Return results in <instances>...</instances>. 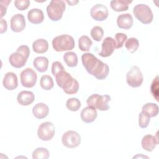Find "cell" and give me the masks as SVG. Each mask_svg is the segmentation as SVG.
<instances>
[{
  "mask_svg": "<svg viewBox=\"0 0 159 159\" xmlns=\"http://www.w3.org/2000/svg\"><path fill=\"white\" fill-rule=\"evenodd\" d=\"M81 61L87 72L96 79L102 80L108 76L109 72L108 65L97 58L93 53H85L83 54Z\"/></svg>",
  "mask_w": 159,
  "mask_h": 159,
  "instance_id": "6da1fadb",
  "label": "cell"
},
{
  "mask_svg": "<svg viewBox=\"0 0 159 159\" xmlns=\"http://www.w3.org/2000/svg\"><path fill=\"white\" fill-rule=\"evenodd\" d=\"M55 76L57 85L62 88L66 94H73L78 92L79 89L78 81L65 70L60 71Z\"/></svg>",
  "mask_w": 159,
  "mask_h": 159,
  "instance_id": "7a4b0ae2",
  "label": "cell"
},
{
  "mask_svg": "<svg viewBox=\"0 0 159 159\" xmlns=\"http://www.w3.org/2000/svg\"><path fill=\"white\" fill-rule=\"evenodd\" d=\"M52 46L57 52H64L73 50L75 46L73 37L68 34L55 37L52 40Z\"/></svg>",
  "mask_w": 159,
  "mask_h": 159,
  "instance_id": "3957f363",
  "label": "cell"
},
{
  "mask_svg": "<svg viewBox=\"0 0 159 159\" xmlns=\"http://www.w3.org/2000/svg\"><path fill=\"white\" fill-rule=\"evenodd\" d=\"M66 5L62 0H52L47 7V12L48 18L52 21H58L63 16L65 11Z\"/></svg>",
  "mask_w": 159,
  "mask_h": 159,
  "instance_id": "277c9868",
  "label": "cell"
},
{
  "mask_svg": "<svg viewBox=\"0 0 159 159\" xmlns=\"http://www.w3.org/2000/svg\"><path fill=\"white\" fill-rule=\"evenodd\" d=\"M111 100V98L109 95L93 94L88 98L86 103L88 106L93 107L101 111H104L109 109L110 106L108 104V102Z\"/></svg>",
  "mask_w": 159,
  "mask_h": 159,
  "instance_id": "5b68a950",
  "label": "cell"
},
{
  "mask_svg": "<svg viewBox=\"0 0 159 159\" xmlns=\"http://www.w3.org/2000/svg\"><path fill=\"white\" fill-rule=\"evenodd\" d=\"M133 13L135 17L142 24H150L153 18V13L151 8L143 4H139L134 6L133 9Z\"/></svg>",
  "mask_w": 159,
  "mask_h": 159,
  "instance_id": "8992f818",
  "label": "cell"
},
{
  "mask_svg": "<svg viewBox=\"0 0 159 159\" xmlns=\"http://www.w3.org/2000/svg\"><path fill=\"white\" fill-rule=\"evenodd\" d=\"M143 81V76L140 68L137 66H132L126 74V81L132 88L140 86Z\"/></svg>",
  "mask_w": 159,
  "mask_h": 159,
  "instance_id": "52a82bcc",
  "label": "cell"
},
{
  "mask_svg": "<svg viewBox=\"0 0 159 159\" xmlns=\"http://www.w3.org/2000/svg\"><path fill=\"white\" fill-rule=\"evenodd\" d=\"M55 133V127L53 123L45 122L42 123L37 130L38 137L43 141H48L53 139Z\"/></svg>",
  "mask_w": 159,
  "mask_h": 159,
  "instance_id": "ba28073f",
  "label": "cell"
},
{
  "mask_svg": "<svg viewBox=\"0 0 159 159\" xmlns=\"http://www.w3.org/2000/svg\"><path fill=\"white\" fill-rule=\"evenodd\" d=\"M63 145L69 148L77 147L81 143V136L73 130H68L65 132L61 137Z\"/></svg>",
  "mask_w": 159,
  "mask_h": 159,
  "instance_id": "9c48e42d",
  "label": "cell"
},
{
  "mask_svg": "<svg viewBox=\"0 0 159 159\" xmlns=\"http://www.w3.org/2000/svg\"><path fill=\"white\" fill-rule=\"evenodd\" d=\"M20 78L22 85L25 88H30L35 86L37 75L32 68H27L20 73Z\"/></svg>",
  "mask_w": 159,
  "mask_h": 159,
  "instance_id": "30bf717a",
  "label": "cell"
},
{
  "mask_svg": "<svg viewBox=\"0 0 159 159\" xmlns=\"http://www.w3.org/2000/svg\"><path fill=\"white\" fill-rule=\"evenodd\" d=\"M90 15L96 21H103L108 17V9L104 4H97L91 9Z\"/></svg>",
  "mask_w": 159,
  "mask_h": 159,
  "instance_id": "8fae6325",
  "label": "cell"
},
{
  "mask_svg": "<svg viewBox=\"0 0 159 159\" xmlns=\"http://www.w3.org/2000/svg\"><path fill=\"white\" fill-rule=\"evenodd\" d=\"M116 48L115 40L111 37H107L103 40L102 43L101 51L99 55L102 57H108L112 55Z\"/></svg>",
  "mask_w": 159,
  "mask_h": 159,
  "instance_id": "7c38bea8",
  "label": "cell"
},
{
  "mask_svg": "<svg viewBox=\"0 0 159 159\" xmlns=\"http://www.w3.org/2000/svg\"><path fill=\"white\" fill-rule=\"evenodd\" d=\"M28 58L20 52L16 50V52L12 53L9 57V61L10 65L16 68H20L23 67Z\"/></svg>",
  "mask_w": 159,
  "mask_h": 159,
  "instance_id": "4fadbf2b",
  "label": "cell"
},
{
  "mask_svg": "<svg viewBox=\"0 0 159 159\" xmlns=\"http://www.w3.org/2000/svg\"><path fill=\"white\" fill-rule=\"evenodd\" d=\"M25 27V20L21 14L14 15L11 19V29L14 32H20Z\"/></svg>",
  "mask_w": 159,
  "mask_h": 159,
  "instance_id": "5bb4252c",
  "label": "cell"
},
{
  "mask_svg": "<svg viewBox=\"0 0 159 159\" xmlns=\"http://www.w3.org/2000/svg\"><path fill=\"white\" fill-rule=\"evenodd\" d=\"M2 84L7 90L15 89L18 86V80L16 75L13 72L6 73L2 80Z\"/></svg>",
  "mask_w": 159,
  "mask_h": 159,
  "instance_id": "9a60e30c",
  "label": "cell"
},
{
  "mask_svg": "<svg viewBox=\"0 0 159 159\" xmlns=\"http://www.w3.org/2000/svg\"><path fill=\"white\" fill-rule=\"evenodd\" d=\"M97 111L95 108L88 106L83 109L81 112V119L85 123H91L94 122L97 117Z\"/></svg>",
  "mask_w": 159,
  "mask_h": 159,
  "instance_id": "2e32d148",
  "label": "cell"
},
{
  "mask_svg": "<svg viewBox=\"0 0 159 159\" xmlns=\"http://www.w3.org/2000/svg\"><path fill=\"white\" fill-rule=\"evenodd\" d=\"M117 24L119 28L122 29L127 30L130 29L134 24L132 15L129 13L119 15L117 19Z\"/></svg>",
  "mask_w": 159,
  "mask_h": 159,
  "instance_id": "e0dca14e",
  "label": "cell"
},
{
  "mask_svg": "<svg viewBox=\"0 0 159 159\" xmlns=\"http://www.w3.org/2000/svg\"><path fill=\"white\" fill-rule=\"evenodd\" d=\"M29 21L34 24H39L44 20V14L43 11L37 8L30 9L27 13Z\"/></svg>",
  "mask_w": 159,
  "mask_h": 159,
  "instance_id": "ac0fdd59",
  "label": "cell"
},
{
  "mask_svg": "<svg viewBox=\"0 0 159 159\" xmlns=\"http://www.w3.org/2000/svg\"><path fill=\"white\" fill-rule=\"evenodd\" d=\"M33 115L38 119L45 118L49 113V108L48 106L43 102L36 104L32 109Z\"/></svg>",
  "mask_w": 159,
  "mask_h": 159,
  "instance_id": "d6986e66",
  "label": "cell"
},
{
  "mask_svg": "<svg viewBox=\"0 0 159 159\" xmlns=\"http://www.w3.org/2000/svg\"><path fill=\"white\" fill-rule=\"evenodd\" d=\"M158 143V140H157L155 136L152 135H145L143 137L141 145L142 148L147 152H152Z\"/></svg>",
  "mask_w": 159,
  "mask_h": 159,
  "instance_id": "ffe728a7",
  "label": "cell"
},
{
  "mask_svg": "<svg viewBox=\"0 0 159 159\" xmlns=\"http://www.w3.org/2000/svg\"><path fill=\"white\" fill-rule=\"evenodd\" d=\"M35 99L34 94L30 91H22L17 97V100L19 104L22 106H29L31 104Z\"/></svg>",
  "mask_w": 159,
  "mask_h": 159,
  "instance_id": "44dd1931",
  "label": "cell"
},
{
  "mask_svg": "<svg viewBox=\"0 0 159 159\" xmlns=\"http://www.w3.org/2000/svg\"><path fill=\"white\" fill-rule=\"evenodd\" d=\"M129 0H112L110 2L111 7L116 12L125 11L129 8V5L132 3Z\"/></svg>",
  "mask_w": 159,
  "mask_h": 159,
  "instance_id": "7402d4cb",
  "label": "cell"
},
{
  "mask_svg": "<svg viewBox=\"0 0 159 159\" xmlns=\"http://www.w3.org/2000/svg\"><path fill=\"white\" fill-rule=\"evenodd\" d=\"M33 65L39 72L43 73L48 69V60L45 57H38L34 60Z\"/></svg>",
  "mask_w": 159,
  "mask_h": 159,
  "instance_id": "603a6c76",
  "label": "cell"
},
{
  "mask_svg": "<svg viewBox=\"0 0 159 159\" xmlns=\"http://www.w3.org/2000/svg\"><path fill=\"white\" fill-rule=\"evenodd\" d=\"M32 48L37 53H43L48 49V42L43 39H39L33 42Z\"/></svg>",
  "mask_w": 159,
  "mask_h": 159,
  "instance_id": "cb8c5ba5",
  "label": "cell"
},
{
  "mask_svg": "<svg viewBox=\"0 0 159 159\" xmlns=\"http://www.w3.org/2000/svg\"><path fill=\"white\" fill-rule=\"evenodd\" d=\"M142 111L150 117H154L158 114V106L157 104L147 102L142 107Z\"/></svg>",
  "mask_w": 159,
  "mask_h": 159,
  "instance_id": "d4e9b609",
  "label": "cell"
},
{
  "mask_svg": "<svg viewBox=\"0 0 159 159\" xmlns=\"http://www.w3.org/2000/svg\"><path fill=\"white\" fill-rule=\"evenodd\" d=\"M63 60L69 67H75L78 65V57L73 52H66L63 55Z\"/></svg>",
  "mask_w": 159,
  "mask_h": 159,
  "instance_id": "484cf974",
  "label": "cell"
},
{
  "mask_svg": "<svg viewBox=\"0 0 159 159\" xmlns=\"http://www.w3.org/2000/svg\"><path fill=\"white\" fill-rule=\"evenodd\" d=\"M93 42L87 35H82L78 39V47L83 52H88L92 45Z\"/></svg>",
  "mask_w": 159,
  "mask_h": 159,
  "instance_id": "4316f807",
  "label": "cell"
},
{
  "mask_svg": "<svg viewBox=\"0 0 159 159\" xmlns=\"http://www.w3.org/2000/svg\"><path fill=\"white\" fill-rule=\"evenodd\" d=\"M33 159H48L49 158V152L46 148L38 147L32 153Z\"/></svg>",
  "mask_w": 159,
  "mask_h": 159,
  "instance_id": "83f0119b",
  "label": "cell"
},
{
  "mask_svg": "<svg viewBox=\"0 0 159 159\" xmlns=\"http://www.w3.org/2000/svg\"><path fill=\"white\" fill-rule=\"evenodd\" d=\"M40 84L42 88L45 90H50L53 87V80L52 78L47 75H43L40 81Z\"/></svg>",
  "mask_w": 159,
  "mask_h": 159,
  "instance_id": "f1b7e54d",
  "label": "cell"
},
{
  "mask_svg": "<svg viewBox=\"0 0 159 159\" xmlns=\"http://www.w3.org/2000/svg\"><path fill=\"white\" fill-rule=\"evenodd\" d=\"M125 47L129 52L133 53L135 52L138 49L139 47V42L137 39L135 37H131L127 40L125 43Z\"/></svg>",
  "mask_w": 159,
  "mask_h": 159,
  "instance_id": "f546056e",
  "label": "cell"
},
{
  "mask_svg": "<svg viewBox=\"0 0 159 159\" xmlns=\"http://www.w3.org/2000/svg\"><path fill=\"white\" fill-rule=\"evenodd\" d=\"M81 102L80 101L75 98H70L66 101V106L67 109L71 111H77L81 107Z\"/></svg>",
  "mask_w": 159,
  "mask_h": 159,
  "instance_id": "4dcf8cb0",
  "label": "cell"
},
{
  "mask_svg": "<svg viewBox=\"0 0 159 159\" xmlns=\"http://www.w3.org/2000/svg\"><path fill=\"white\" fill-rule=\"evenodd\" d=\"M91 35L93 40L100 42L104 35V30L100 26H94L91 30Z\"/></svg>",
  "mask_w": 159,
  "mask_h": 159,
  "instance_id": "1f68e13d",
  "label": "cell"
},
{
  "mask_svg": "<svg viewBox=\"0 0 159 159\" xmlns=\"http://www.w3.org/2000/svg\"><path fill=\"white\" fill-rule=\"evenodd\" d=\"M150 120V117H148L143 112L141 111L139 115V125L140 128L145 129L148 127Z\"/></svg>",
  "mask_w": 159,
  "mask_h": 159,
  "instance_id": "d6a6232c",
  "label": "cell"
},
{
  "mask_svg": "<svg viewBox=\"0 0 159 159\" xmlns=\"http://www.w3.org/2000/svg\"><path fill=\"white\" fill-rule=\"evenodd\" d=\"M127 36L124 33H117L115 35V42L116 44V48H120L123 47L125 41L127 40Z\"/></svg>",
  "mask_w": 159,
  "mask_h": 159,
  "instance_id": "836d02e7",
  "label": "cell"
},
{
  "mask_svg": "<svg viewBox=\"0 0 159 159\" xmlns=\"http://www.w3.org/2000/svg\"><path fill=\"white\" fill-rule=\"evenodd\" d=\"M151 93L153 95V96L155 98V99L158 101V76H157L155 79H153L151 87Z\"/></svg>",
  "mask_w": 159,
  "mask_h": 159,
  "instance_id": "e575fe53",
  "label": "cell"
},
{
  "mask_svg": "<svg viewBox=\"0 0 159 159\" xmlns=\"http://www.w3.org/2000/svg\"><path fill=\"white\" fill-rule=\"evenodd\" d=\"M30 3L29 0H16L14 1V6L19 11H24L29 7Z\"/></svg>",
  "mask_w": 159,
  "mask_h": 159,
  "instance_id": "d590c367",
  "label": "cell"
},
{
  "mask_svg": "<svg viewBox=\"0 0 159 159\" xmlns=\"http://www.w3.org/2000/svg\"><path fill=\"white\" fill-rule=\"evenodd\" d=\"M65 68L62 64L60 61H54L52 63V73L53 75L55 76L57 73H58L60 71L64 70Z\"/></svg>",
  "mask_w": 159,
  "mask_h": 159,
  "instance_id": "8d00e7d4",
  "label": "cell"
},
{
  "mask_svg": "<svg viewBox=\"0 0 159 159\" xmlns=\"http://www.w3.org/2000/svg\"><path fill=\"white\" fill-rule=\"evenodd\" d=\"M11 0L1 1L0 2V10H1V19L6 14L7 7L9 6V3H11Z\"/></svg>",
  "mask_w": 159,
  "mask_h": 159,
  "instance_id": "74e56055",
  "label": "cell"
},
{
  "mask_svg": "<svg viewBox=\"0 0 159 159\" xmlns=\"http://www.w3.org/2000/svg\"><path fill=\"white\" fill-rule=\"evenodd\" d=\"M0 24H1V25H0V33L2 34L6 32L7 28V22L3 19H1Z\"/></svg>",
  "mask_w": 159,
  "mask_h": 159,
  "instance_id": "f35d334b",
  "label": "cell"
},
{
  "mask_svg": "<svg viewBox=\"0 0 159 159\" xmlns=\"http://www.w3.org/2000/svg\"><path fill=\"white\" fill-rule=\"evenodd\" d=\"M66 2L70 6H75L78 2V1H66Z\"/></svg>",
  "mask_w": 159,
  "mask_h": 159,
  "instance_id": "ab89813d",
  "label": "cell"
}]
</instances>
